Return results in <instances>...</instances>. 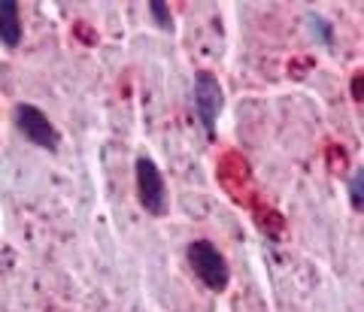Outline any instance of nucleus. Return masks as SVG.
<instances>
[{
	"mask_svg": "<svg viewBox=\"0 0 364 312\" xmlns=\"http://www.w3.org/2000/svg\"><path fill=\"white\" fill-rule=\"evenodd\" d=\"M222 103H225V95H222L219 82H215V76L200 70L195 76V109H198V119L207 134L215 131V119H219V112H222Z\"/></svg>",
	"mask_w": 364,
	"mask_h": 312,
	"instance_id": "obj_4",
	"label": "nucleus"
},
{
	"mask_svg": "<svg viewBox=\"0 0 364 312\" xmlns=\"http://www.w3.org/2000/svg\"><path fill=\"white\" fill-rule=\"evenodd\" d=\"M134 176H136V198H140L143 210L149 215H164L167 213V188H164V176L152 158H136L134 164Z\"/></svg>",
	"mask_w": 364,
	"mask_h": 312,
	"instance_id": "obj_2",
	"label": "nucleus"
},
{
	"mask_svg": "<svg viewBox=\"0 0 364 312\" xmlns=\"http://www.w3.org/2000/svg\"><path fill=\"white\" fill-rule=\"evenodd\" d=\"M186 258L191 264V270H195L198 279L213 288V291H222V288H228V279H231V273H228V264L222 258V252L213 246V242L207 240H195L188 242L186 249Z\"/></svg>",
	"mask_w": 364,
	"mask_h": 312,
	"instance_id": "obj_1",
	"label": "nucleus"
},
{
	"mask_svg": "<svg viewBox=\"0 0 364 312\" xmlns=\"http://www.w3.org/2000/svg\"><path fill=\"white\" fill-rule=\"evenodd\" d=\"M21 40V21H18V4L13 0H0V43L18 45Z\"/></svg>",
	"mask_w": 364,
	"mask_h": 312,
	"instance_id": "obj_5",
	"label": "nucleus"
},
{
	"mask_svg": "<svg viewBox=\"0 0 364 312\" xmlns=\"http://www.w3.org/2000/svg\"><path fill=\"white\" fill-rule=\"evenodd\" d=\"M149 13H152V18H155V25H161L164 31H173V21H170L167 4H161V0H152V4H149Z\"/></svg>",
	"mask_w": 364,
	"mask_h": 312,
	"instance_id": "obj_7",
	"label": "nucleus"
},
{
	"mask_svg": "<svg viewBox=\"0 0 364 312\" xmlns=\"http://www.w3.org/2000/svg\"><path fill=\"white\" fill-rule=\"evenodd\" d=\"M16 128L25 134L31 143H37L40 149H49V152L58 149V131L52 128V122L46 119V112L31 107V103H18L16 107Z\"/></svg>",
	"mask_w": 364,
	"mask_h": 312,
	"instance_id": "obj_3",
	"label": "nucleus"
},
{
	"mask_svg": "<svg viewBox=\"0 0 364 312\" xmlns=\"http://www.w3.org/2000/svg\"><path fill=\"white\" fill-rule=\"evenodd\" d=\"M310 28L318 33V40H322V43H331V28H328L318 16H310Z\"/></svg>",
	"mask_w": 364,
	"mask_h": 312,
	"instance_id": "obj_8",
	"label": "nucleus"
},
{
	"mask_svg": "<svg viewBox=\"0 0 364 312\" xmlns=\"http://www.w3.org/2000/svg\"><path fill=\"white\" fill-rule=\"evenodd\" d=\"M349 200H352V210L364 206V170H355V176L349 182Z\"/></svg>",
	"mask_w": 364,
	"mask_h": 312,
	"instance_id": "obj_6",
	"label": "nucleus"
},
{
	"mask_svg": "<svg viewBox=\"0 0 364 312\" xmlns=\"http://www.w3.org/2000/svg\"><path fill=\"white\" fill-rule=\"evenodd\" d=\"M352 97H355V100L361 103V76L352 79Z\"/></svg>",
	"mask_w": 364,
	"mask_h": 312,
	"instance_id": "obj_9",
	"label": "nucleus"
}]
</instances>
